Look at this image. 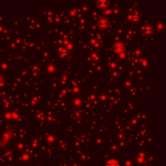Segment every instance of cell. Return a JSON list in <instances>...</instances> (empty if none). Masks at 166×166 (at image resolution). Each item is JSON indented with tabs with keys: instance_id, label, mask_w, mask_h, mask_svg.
<instances>
[{
	"instance_id": "1",
	"label": "cell",
	"mask_w": 166,
	"mask_h": 166,
	"mask_svg": "<svg viewBox=\"0 0 166 166\" xmlns=\"http://www.w3.org/2000/svg\"><path fill=\"white\" fill-rule=\"evenodd\" d=\"M113 49L114 50L115 53H117V54H122L123 52L125 51V49H126V47H125V45L122 42H117V43H115L113 46Z\"/></svg>"
},
{
	"instance_id": "2",
	"label": "cell",
	"mask_w": 166,
	"mask_h": 166,
	"mask_svg": "<svg viewBox=\"0 0 166 166\" xmlns=\"http://www.w3.org/2000/svg\"><path fill=\"white\" fill-rule=\"evenodd\" d=\"M98 26L101 29H106L109 27V22L106 19H100L98 21Z\"/></svg>"
},
{
	"instance_id": "3",
	"label": "cell",
	"mask_w": 166,
	"mask_h": 166,
	"mask_svg": "<svg viewBox=\"0 0 166 166\" xmlns=\"http://www.w3.org/2000/svg\"><path fill=\"white\" fill-rule=\"evenodd\" d=\"M143 32L147 35L152 34L153 32V29L151 25H145L143 28Z\"/></svg>"
},
{
	"instance_id": "4",
	"label": "cell",
	"mask_w": 166,
	"mask_h": 166,
	"mask_svg": "<svg viewBox=\"0 0 166 166\" xmlns=\"http://www.w3.org/2000/svg\"><path fill=\"white\" fill-rule=\"evenodd\" d=\"M106 166H120V165H119V162L117 160L111 159V160H108L106 162Z\"/></svg>"
},
{
	"instance_id": "5",
	"label": "cell",
	"mask_w": 166,
	"mask_h": 166,
	"mask_svg": "<svg viewBox=\"0 0 166 166\" xmlns=\"http://www.w3.org/2000/svg\"><path fill=\"white\" fill-rule=\"evenodd\" d=\"M107 4H108V2H106V1H100L97 3V5L100 7H105Z\"/></svg>"
}]
</instances>
